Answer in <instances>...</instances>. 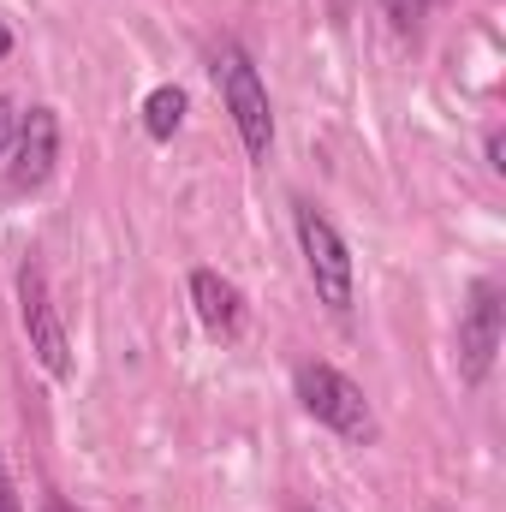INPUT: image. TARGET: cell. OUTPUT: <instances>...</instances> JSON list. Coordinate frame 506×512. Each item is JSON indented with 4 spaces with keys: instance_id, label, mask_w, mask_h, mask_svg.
Segmentation results:
<instances>
[{
    "instance_id": "1",
    "label": "cell",
    "mask_w": 506,
    "mask_h": 512,
    "mask_svg": "<svg viewBox=\"0 0 506 512\" xmlns=\"http://www.w3.org/2000/svg\"><path fill=\"white\" fill-rule=\"evenodd\" d=\"M209 78H215V96H221V114L233 120V137L251 161L274 155V96H268V78L256 66V54L239 36H221L209 48Z\"/></svg>"
},
{
    "instance_id": "2",
    "label": "cell",
    "mask_w": 506,
    "mask_h": 512,
    "mask_svg": "<svg viewBox=\"0 0 506 512\" xmlns=\"http://www.w3.org/2000/svg\"><path fill=\"white\" fill-rule=\"evenodd\" d=\"M292 399L304 405L310 423H322L346 447H376L381 441V417H376V405H370V393L352 382L346 370H334L328 358H304L292 370Z\"/></svg>"
},
{
    "instance_id": "3",
    "label": "cell",
    "mask_w": 506,
    "mask_h": 512,
    "mask_svg": "<svg viewBox=\"0 0 506 512\" xmlns=\"http://www.w3.org/2000/svg\"><path fill=\"white\" fill-rule=\"evenodd\" d=\"M292 239L304 256V274L316 286V298L334 310V316H352L358 304V256L346 245V233L334 227V215L310 197H292Z\"/></svg>"
},
{
    "instance_id": "4",
    "label": "cell",
    "mask_w": 506,
    "mask_h": 512,
    "mask_svg": "<svg viewBox=\"0 0 506 512\" xmlns=\"http://www.w3.org/2000/svg\"><path fill=\"white\" fill-rule=\"evenodd\" d=\"M18 322H24V340L36 352V364L48 370V382H72L78 358H72V334H66V316L54 304V286H48V268L36 256L18 262Z\"/></svg>"
},
{
    "instance_id": "5",
    "label": "cell",
    "mask_w": 506,
    "mask_h": 512,
    "mask_svg": "<svg viewBox=\"0 0 506 512\" xmlns=\"http://www.w3.org/2000/svg\"><path fill=\"white\" fill-rule=\"evenodd\" d=\"M501 340H506V286L495 274H477L465 304H459V382L483 387L501 364Z\"/></svg>"
},
{
    "instance_id": "6",
    "label": "cell",
    "mask_w": 506,
    "mask_h": 512,
    "mask_svg": "<svg viewBox=\"0 0 506 512\" xmlns=\"http://www.w3.org/2000/svg\"><path fill=\"white\" fill-rule=\"evenodd\" d=\"M54 173H60V114L48 102H36L18 114V137L6 149V191L36 197Z\"/></svg>"
},
{
    "instance_id": "7",
    "label": "cell",
    "mask_w": 506,
    "mask_h": 512,
    "mask_svg": "<svg viewBox=\"0 0 506 512\" xmlns=\"http://www.w3.org/2000/svg\"><path fill=\"white\" fill-rule=\"evenodd\" d=\"M185 298H191V316L203 322L209 340H239V334H245V292H239L233 274L197 262V268L185 274Z\"/></svg>"
},
{
    "instance_id": "8",
    "label": "cell",
    "mask_w": 506,
    "mask_h": 512,
    "mask_svg": "<svg viewBox=\"0 0 506 512\" xmlns=\"http://www.w3.org/2000/svg\"><path fill=\"white\" fill-rule=\"evenodd\" d=\"M185 114H191V96H185L179 84H155V90L143 96V137H149V143H173V137L185 131Z\"/></svg>"
},
{
    "instance_id": "9",
    "label": "cell",
    "mask_w": 506,
    "mask_h": 512,
    "mask_svg": "<svg viewBox=\"0 0 506 512\" xmlns=\"http://www.w3.org/2000/svg\"><path fill=\"white\" fill-rule=\"evenodd\" d=\"M381 12H387V24L399 30V36H417L423 30V18H429V6L435 0H376Z\"/></svg>"
},
{
    "instance_id": "10",
    "label": "cell",
    "mask_w": 506,
    "mask_h": 512,
    "mask_svg": "<svg viewBox=\"0 0 506 512\" xmlns=\"http://www.w3.org/2000/svg\"><path fill=\"white\" fill-rule=\"evenodd\" d=\"M18 114H24V108H18L12 96H0V161H6V149H12V137H18Z\"/></svg>"
},
{
    "instance_id": "11",
    "label": "cell",
    "mask_w": 506,
    "mask_h": 512,
    "mask_svg": "<svg viewBox=\"0 0 506 512\" xmlns=\"http://www.w3.org/2000/svg\"><path fill=\"white\" fill-rule=\"evenodd\" d=\"M483 161H489V173H495V179H506V137H501V126L483 137Z\"/></svg>"
},
{
    "instance_id": "12",
    "label": "cell",
    "mask_w": 506,
    "mask_h": 512,
    "mask_svg": "<svg viewBox=\"0 0 506 512\" xmlns=\"http://www.w3.org/2000/svg\"><path fill=\"white\" fill-rule=\"evenodd\" d=\"M0 512H24V501H18V483H12V465H6V453H0Z\"/></svg>"
},
{
    "instance_id": "13",
    "label": "cell",
    "mask_w": 506,
    "mask_h": 512,
    "mask_svg": "<svg viewBox=\"0 0 506 512\" xmlns=\"http://www.w3.org/2000/svg\"><path fill=\"white\" fill-rule=\"evenodd\" d=\"M12 48H18V30H12V24H6V18H0V60H6V54H12Z\"/></svg>"
},
{
    "instance_id": "14",
    "label": "cell",
    "mask_w": 506,
    "mask_h": 512,
    "mask_svg": "<svg viewBox=\"0 0 506 512\" xmlns=\"http://www.w3.org/2000/svg\"><path fill=\"white\" fill-rule=\"evenodd\" d=\"M42 512H78V507H72V501H66L60 489H48V501H42Z\"/></svg>"
},
{
    "instance_id": "15",
    "label": "cell",
    "mask_w": 506,
    "mask_h": 512,
    "mask_svg": "<svg viewBox=\"0 0 506 512\" xmlns=\"http://www.w3.org/2000/svg\"><path fill=\"white\" fill-rule=\"evenodd\" d=\"M292 512H322V507H292Z\"/></svg>"
}]
</instances>
